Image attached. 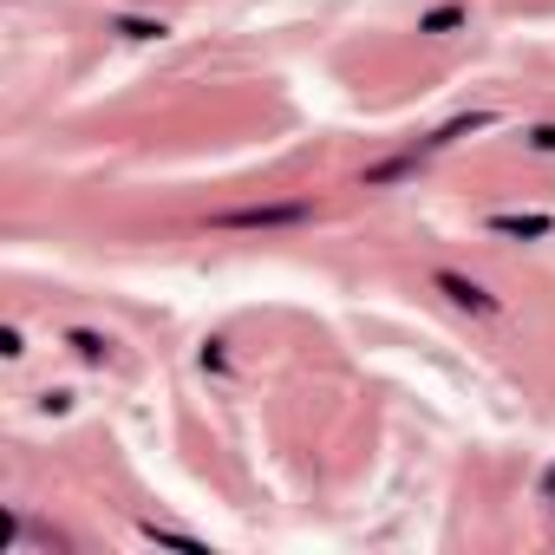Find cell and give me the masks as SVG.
I'll use <instances>...</instances> for the list:
<instances>
[{
	"instance_id": "obj_3",
	"label": "cell",
	"mask_w": 555,
	"mask_h": 555,
	"mask_svg": "<svg viewBox=\"0 0 555 555\" xmlns=\"http://www.w3.org/2000/svg\"><path fill=\"white\" fill-rule=\"evenodd\" d=\"M490 235H516V242H542V235H555V216H490Z\"/></svg>"
},
{
	"instance_id": "obj_2",
	"label": "cell",
	"mask_w": 555,
	"mask_h": 555,
	"mask_svg": "<svg viewBox=\"0 0 555 555\" xmlns=\"http://www.w3.org/2000/svg\"><path fill=\"white\" fill-rule=\"evenodd\" d=\"M431 282H438V295H444L451 308H464V314H483V321H496V314H503V301H496V295H490L483 282H470V274H457V268H438Z\"/></svg>"
},
{
	"instance_id": "obj_7",
	"label": "cell",
	"mask_w": 555,
	"mask_h": 555,
	"mask_svg": "<svg viewBox=\"0 0 555 555\" xmlns=\"http://www.w3.org/2000/svg\"><path fill=\"white\" fill-rule=\"evenodd\" d=\"M66 340H73V353H79V360H92V366H105V360H112V340H105V334H92V327H73Z\"/></svg>"
},
{
	"instance_id": "obj_8",
	"label": "cell",
	"mask_w": 555,
	"mask_h": 555,
	"mask_svg": "<svg viewBox=\"0 0 555 555\" xmlns=\"http://www.w3.org/2000/svg\"><path fill=\"white\" fill-rule=\"evenodd\" d=\"M112 34H125V40H164L170 27H164V21H131V14H118V21H112Z\"/></svg>"
},
{
	"instance_id": "obj_6",
	"label": "cell",
	"mask_w": 555,
	"mask_h": 555,
	"mask_svg": "<svg viewBox=\"0 0 555 555\" xmlns=\"http://www.w3.org/2000/svg\"><path fill=\"white\" fill-rule=\"evenodd\" d=\"M405 170H418V151H399V157H386V164H373V170H366V190H379V183H399Z\"/></svg>"
},
{
	"instance_id": "obj_10",
	"label": "cell",
	"mask_w": 555,
	"mask_h": 555,
	"mask_svg": "<svg viewBox=\"0 0 555 555\" xmlns=\"http://www.w3.org/2000/svg\"><path fill=\"white\" fill-rule=\"evenodd\" d=\"M542 503H548V509H555V464H548V470H542Z\"/></svg>"
},
{
	"instance_id": "obj_9",
	"label": "cell",
	"mask_w": 555,
	"mask_h": 555,
	"mask_svg": "<svg viewBox=\"0 0 555 555\" xmlns=\"http://www.w3.org/2000/svg\"><path fill=\"white\" fill-rule=\"evenodd\" d=\"M529 151H542V157H555V125H535V131H529Z\"/></svg>"
},
{
	"instance_id": "obj_4",
	"label": "cell",
	"mask_w": 555,
	"mask_h": 555,
	"mask_svg": "<svg viewBox=\"0 0 555 555\" xmlns=\"http://www.w3.org/2000/svg\"><path fill=\"white\" fill-rule=\"evenodd\" d=\"M464 21H470V8H457V0H444V8L418 14V34H425V40H444V34H457Z\"/></svg>"
},
{
	"instance_id": "obj_1",
	"label": "cell",
	"mask_w": 555,
	"mask_h": 555,
	"mask_svg": "<svg viewBox=\"0 0 555 555\" xmlns=\"http://www.w3.org/2000/svg\"><path fill=\"white\" fill-rule=\"evenodd\" d=\"M295 222H314V203H248L216 216V229H295Z\"/></svg>"
},
{
	"instance_id": "obj_5",
	"label": "cell",
	"mask_w": 555,
	"mask_h": 555,
	"mask_svg": "<svg viewBox=\"0 0 555 555\" xmlns=\"http://www.w3.org/2000/svg\"><path fill=\"white\" fill-rule=\"evenodd\" d=\"M144 529V542H170V548H190V555H203L209 542L203 535H190V529H170V522H138Z\"/></svg>"
}]
</instances>
